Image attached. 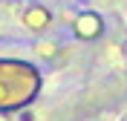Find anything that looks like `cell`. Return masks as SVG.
I'll return each mask as SVG.
<instances>
[{"instance_id": "6da1fadb", "label": "cell", "mask_w": 127, "mask_h": 121, "mask_svg": "<svg viewBox=\"0 0 127 121\" xmlns=\"http://www.w3.org/2000/svg\"><path fill=\"white\" fill-rule=\"evenodd\" d=\"M38 89V72L29 64L0 61V110L23 107Z\"/></svg>"}]
</instances>
